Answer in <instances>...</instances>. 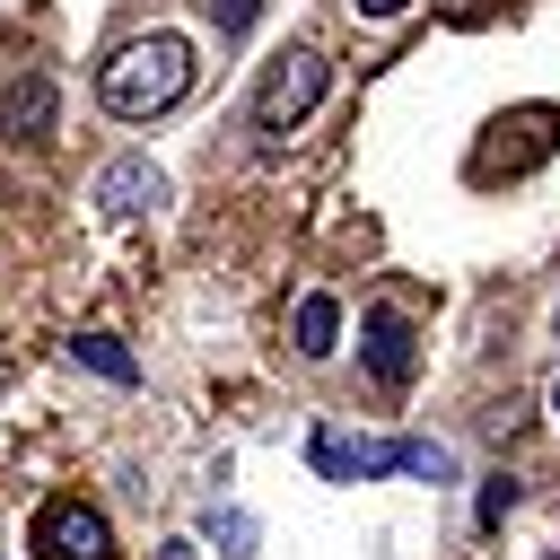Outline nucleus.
<instances>
[{
    "label": "nucleus",
    "instance_id": "f257e3e1",
    "mask_svg": "<svg viewBox=\"0 0 560 560\" xmlns=\"http://www.w3.org/2000/svg\"><path fill=\"white\" fill-rule=\"evenodd\" d=\"M192 44L184 35H140V44H122L105 70H96V105L114 114V122H158L166 105H184L192 96Z\"/></svg>",
    "mask_w": 560,
    "mask_h": 560
},
{
    "label": "nucleus",
    "instance_id": "f03ea898",
    "mask_svg": "<svg viewBox=\"0 0 560 560\" xmlns=\"http://www.w3.org/2000/svg\"><path fill=\"white\" fill-rule=\"evenodd\" d=\"M315 472L324 481H385V472H420V481H455V455L429 438H332L315 429Z\"/></svg>",
    "mask_w": 560,
    "mask_h": 560
},
{
    "label": "nucleus",
    "instance_id": "7ed1b4c3",
    "mask_svg": "<svg viewBox=\"0 0 560 560\" xmlns=\"http://www.w3.org/2000/svg\"><path fill=\"white\" fill-rule=\"evenodd\" d=\"M324 52H306V44H289L271 70H262V88H254V131L262 140H280V131H298L315 105H324Z\"/></svg>",
    "mask_w": 560,
    "mask_h": 560
},
{
    "label": "nucleus",
    "instance_id": "20e7f679",
    "mask_svg": "<svg viewBox=\"0 0 560 560\" xmlns=\"http://www.w3.org/2000/svg\"><path fill=\"white\" fill-rule=\"evenodd\" d=\"M35 551L44 560H114V525L88 499H44L35 508Z\"/></svg>",
    "mask_w": 560,
    "mask_h": 560
},
{
    "label": "nucleus",
    "instance_id": "39448f33",
    "mask_svg": "<svg viewBox=\"0 0 560 560\" xmlns=\"http://www.w3.org/2000/svg\"><path fill=\"white\" fill-rule=\"evenodd\" d=\"M359 359H368V376L385 385V394H402L411 385V368H420V341H411V315H394V306H368L359 315Z\"/></svg>",
    "mask_w": 560,
    "mask_h": 560
},
{
    "label": "nucleus",
    "instance_id": "423d86ee",
    "mask_svg": "<svg viewBox=\"0 0 560 560\" xmlns=\"http://www.w3.org/2000/svg\"><path fill=\"white\" fill-rule=\"evenodd\" d=\"M52 114H61V88H52V79H35V70H26V79H9V88H0V131H9V140H44V131H52Z\"/></svg>",
    "mask_w": 560,
    "mask_h": 560
},
{
    "label": "nucleus",
    "instance_id": "0eeeda50",
    "mask_svg": "<svg viewBox=\"0 0 560 560\" xmlns=\"http://www.w3.org/2000/svg\"><path fill=\"white\" fill-rule=\"evenodd\" d=\"M96 201H105V210H158V201H166V175H158L149 158H114V166L96 175Z\"/></svg>",
    "mask_w": 560,
    "mask_h": 560
},
{
    "label": "nucleus",
    "instance_id": "6e6552de",
    "mask_svg": "<svg viewBox=\"0 0 560 560\" xmlns=\"http://www.w3.org/2000/svg\"><path fill=\"white\" fill-rule=\"evenodd\" d=\"M298 350H306V359H332V350H341V306H332L324 289L298 298Z\"/></svg>",
    "mask_w": 560,
    "mask_h": 560
},
{
    "label": "nucleus",
    "instance_id": "1a4fd4ad",
    "mask_svg": "<svg viewBox=\"0 0 560 560\" xmlns=\"http://www.w3.org/2000/svg\"><path fill=\"white\" fill-rule=\"evenodd\" d=\"M70 359H79V368H96L105 385H140V359H131L114 332H79V341H70Z\"/></svg>",
    "mask_w": 560,
    "mask_h": 560
},
{
    "label": "nucleus",
    "instance_id": "9d476101",
    "mask_svg": "<svg viewBox=\"0 0 560 560\" xmlns=\"http://www.w3.org/2000/svg\"><path fill=\"white\" fill-rule=\"evenodd\" d=\"M508 508H516V481H508V472H490V481H481V499H472L481 534H499V516H508Z\"/></svg>",
    "mask_w": 560,
    "mask_h": 560
},
{
    "label": "nucleus",
    "instance_id": "9b49d317",
    "mask_svg": "<svg viewBox=\"0 0 560 560\" xmlns=\"http://www.w3.org/2000/svg\"><path fill=\"white\" fill-rule=\"evenodd\" d=\"M210 534L228 542V560H245V551H254V516H236V508H210Z\"/></svg>",
    "mask_w": 560,
    "mask_h": 560
},
{
    "label": "nucleus",
    "instance_id": "f8f14e48",
    "mask_svg": "<svg viewBox=\"0 0 560 560\" xmlns=\"http://www.w3.org/2000/svg\"><path fill=\"white\" fill-rule=\"evenodd\" d=\"M201 18H210L219 35H245V26L262 18V0H201Z\"/></svg>",
    "mask_w": 560,
    "mask_h": 560
},
{
    "label": "nucleus",
    "instance_id": "ddd939ff",
    "mask_svg": "<svg viewBox=\"0 0 560 560\" xmlns=\"http://www.w3.org/2000/svg\"><path fill=\"white\" fill-rule=\"evenodd\" d=\"M350 9H359V18H402L411 0H350Z\"/></svg>",
    "mask_w": 560,
    "mask_h": 560
},
{
    "label": "nucleus",
    "instance_id": "4468645a",
    "mask_svg": "<svg viewBox=\"0 0 560 560\" xmlns=\"http://www.w3.org/2000/svg\"><path fill=\"white\" fill-rule=\"evenodd\" d=\"M551 411H560V376H551Z\"/></svg>",
    "mask_w": 560,
    "mask_h": 560
},
{
    "label": "nucleus",
    "instance_id": "2eb2a0df",
    "mask_svg": "<svg viewBox=\"0 0 560 560\" xmlns=\"http://www.w3.org/2000/svg\"><path fill=\"white\" fill-rule=\"evenodd\" d=\"M551 324H560V306H551Z\"/></svg>",
    "mask_w": 560,
    "mask_h": 560
}]
</instances>
